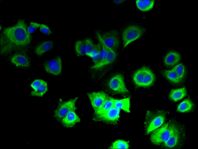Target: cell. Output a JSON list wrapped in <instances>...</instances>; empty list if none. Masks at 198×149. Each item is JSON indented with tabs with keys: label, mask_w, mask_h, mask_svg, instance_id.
Masks as SVG:
<instances>
[{
	"label": "cell",
	"mask_w": 198,
	"mask_h": 149,
	"mask_svg": "<svg viewBox=\"0 0 198 149\" xmlns=\"http://www.w3.org/2000/svg\"><path fill=\"white\" fill-rule=\"evenodd\" d=\"M119 114L120 110L114 107L103 113L94 115L93 119L107 124H115L119 120Z\"/></svg>",
	"instance_id": "cell-11"
},
{
	"label": "cell",
	"mask_w": 198,
	"mask_h": 149,
	"mask_svg": "<svg viewBox=\"0 0 198 149\" xmlns=\"http://www.w3.org/2000/svg\"><path fill=\"white\" fill-rule=\"evenodd\" d=\"M106 47L108 51L107 57L104 60L90 67V69L95 70L101 69L107 66L114 61L117 56V52L114 51L106 46Z\"/></svg>",
	"instance_id": "cell-17"
},
{
	"label": "cell",
	"mask_w": 198,
	"mask_h": 149,
	"mask_svg": "<svg viewBox=\"0 0 198 149\" xmlns=\"http://www.w3.org/2000/svg\"><path fill=\"white\" fill-rule=\"evenodd\" d=\"M181 59V56L179 53L175 51H171L165 56L164 63L167 67H171L178 64Z\"/></svg>",
	"instance_id": "cell-16"
},
{
	"label": "cell",
	"mask_w": 198,
	"mask_h": 149,
	"mask_svg": "<svg viewBox=\"0 0 198 149\" xmlns=\"http://www.w3.org/2000/svg\"><path fill=\"white\" fill-rule=\"evenodd\" d=\"M166 114L163 110L147 111L144 122L145 134L148 135L162 125L166 119Z\"/></svg>",
	"instance_id": "cell-3"
},
{
	"label": "cell",
	"mask_w": 198,
	"mask_h": 149,
	"mask_svg": "<svg viewBox=\"0 0 198 149\" xmlns=\"http://www.w3.org/2000/svg\"><path fill=\"white\" fill-rule=\"evenodd\" d=\"M100 45V42L94 44V48L89 56L92 59L94 64H97L98 63Z\"/></svg>",
	"instance_id": "cell-28"
},
{
	"label": "cell",
	"mask_w": 198,
	"mask_h": 149,
	"mask_svg": "<svg viewBox=\"0 0 198 149\" xmlns=\"http://www.w3.org/2000/svg\"><path fill=\"white\" fill-rule=\"evenodd\" d=\"M61 120V123L64 126L70 128L80 122V119L75 111H71L66 114Z\"/></svg>",
	"instance_id": "cell-18"
},
{
	"label": "cell",
	"mask_w": 198,
	"mask_h": 149,
	"mask_svg": "<svg viewBox=\"0 0 198 149\" xmlns=\"http://www.w3.org/2000/svg\"><path fill=\"white\" fill-rule=\"evenodd\" d=\"M75 50L77 56L86 55V46L85 39L79 40L76 42Z\"/></svg>",
	"instance_id": "cell-25"
},
{
	"label": "cell",
	"mask_w": 198,
	"mask_h": 149,
	"mask_svg": "<svg viewBox=\"0 0 198 149\" xmlns=\"http://www.w3.org/2000/svg\"><path fill=\"white\" fill-rule=\"evenodd\" d=\"M54 45L51 40H46L38 43L32 48L33 53L38 56H41L45 52L51 50Z\"/></svg>",
	"instance_id": "cell-15"
},
{
	"label": "cell",
	"mask_w": 198,
	"mask_h": 149,
	"mask_svg": "<svg viewBox=\"0 0 198 149\" xmlns=\"http://www.w3.org/2000/svg\"><path fill=\"white\" fill-rule=\"evenodd\" d=\"M113 98L108 96L101 106L94 112V115L103 113L114 107Z\"/></svg>",
	"instance_id": "cell-24"
},
{
	"label": "cell",
	"mask_w": 198,
	"mask_h": 149,
	"mask_svg": "<svg viewBox=\"0 0 198 149\" xmlns=\"http://www.w3.org/2000/svg\"><path fill=\"white\" fill-rule=\"evenodd\" d=\"M114 2L116 3H120L122 2L123 1H120V0H117V1H114Z\"/></svg>",
	"instance_id": "cell-32"
},
{
	"label": "cell",
	"mask_w": 198,
	"mask_h": 149,
	"mask_svg": "<svg viewBox=\"0 0 198 149\" xmlns=\"http://www.w3.org/2000/svg\"><path fill=\"white\" fill-rule=\"evenodd\" d=\"M187 95V90L184 87L177 89H172L169 94V97L171 101L176 102L181 100Z\"/></svg>",
	"instance_id": "cell-20"
},
{
	"label": "cell",
	"mask_w": 198,
	"mask_h": 149,
	"mask_svg": "<svg viewBox=\"0 0 198 149\" xmlns=\"http://www.w3.org/2000/svg\"><path fill=\"white\" fill-rule=\"evenodd\" d=\"M78 99V98L76 97L59 104L54 112V118L60 121L69 112L75 111L77 109L75 104Z\"/></svg>",
	"instance_id": "cell-10"
},
{
	"label": "cell",
	"mask_w": 198,
	"mask_h": 149,
	"mask_svg": "<svg viewBox=\"0 0 198 149\" xmlns=\"http://www.w3.org/2000/svg\"><path fill=\"white\" fill-rule=\"evenodd\" d=\"M108 87L113 94L126 96L129 93L126 86L124 77L121 74H117L111 77L108 82Z\"/></svg>",
	"instance_id": "cell-7"
},
{
	"label": "cell",
	"mask_w": 198,
	"mask_h": 149,
	"mask_svg": "<svg viewBox=\"0 0 198 149\" xmlns=\"http://www.w3.org/2000/svg\"><path fill=\"white\" fill-rule=\"evenodd\" d=\"M43 66L47 73L55 75H60L62 71V59L60 56H57L45 62Z\"/></svg>",
	"instance_id": "cell-12"
},
{
	"label": "cell",
	"mask_w": 198,
	"mask_h": 149,
	"mask_svg": "<svg viewBox=\"0 0 198 149\" xmlns=\"http://www.w3.org/2000/svg\"><path fill=\"white\" fill-rule=\"evenodd\" d=\"M86 41V55L90 56L94 46L92 40L90 38H87L85 39Z\"/></svg>",
	"instance_id": "cell-29"
},
{
	"label": "cell",
	"mask_w": 198,
	"mask_h": 149,
	"mask_svg": "<svg viewBox=\"0 0 198 149\" xmlns=\"http://www.w3.org/2000/svg\"><path fill=\"white\" fill-rule=\"evenodd\" d=\"M40 26V24L31 22L29 27L28 28V32L30 34L34 32Z\"/></svg>",
	"instance_id": "cell-30"
},
{
	"label": "cell",
	"mask_w": 198,
	"mask_h": 149,
	"mask_svg": "<svg viewBox=\"0 0 198 149\" xmlns=\"http://www.w3.org/2000/svg\"><path fill=\"white\" fill-rule=\"evenodd\" d=\"M32 36L28 32L26 20L19 19L16 23L4 27L0 36V54L7 55L17 51H25L30 46Z\"/></svg>",
	"instance_id": "cell-1"
},
{
	"label": "cell",
	"mask_w": 198,
	"mask_h": 149,
	"mask_svg": "<svg viewBox=\"0 0 198 149\" xmlns=\"http://www.w3.org/2000/svg\"><path fill=\"white\" fill-rule=\"evenodd\" d=\"M161 73L163 76L172 84H179L183 82L173 69L171 70H162Z\"/></svg>",
	"instance_id": "cell-19"
},
{
	"label": "cell",
	"mask_w": 198,
	"mask_h": 149,
	"mask_svg": "<svg viewBox=\"0 0 198 149\" xmlns=\"http://www.w3.org/2000/svg\"><path fill=\"white\" fill-rule=\"evenodd\" d=\"M40 30L41 32L45 34L50 35L52 34L48 27L43 24H40Z\"/></svg>",
	"instance_id": "cell-31"
},
{
	"label": "cell",
	"mask_w": 198,
	"mask_h": 149,
	"mask_svg": "<svg viewBox=\"0 0 198 149\" xmlns=\"http://www.w3.org/2000/svg\"><path fill=\"white\" fill-rule=\"evenodd\" d=\"M173 69L183 81L186 75V69L185 66L180 63L175 66Z\"/></svg>",
	"instance_id": "cell-26"
},
{
	"label": "cell",
	"mask_w": 198,
	"mask_h": 149,
	"mask_svg": "<svg viewBox=\"0 0 198 149\" xmlns=\"http://www.w3.org/2000/svg\"><path fill=\"white\" fill-rule=\"evenodd\" d=\"M129 147L128 142L118 140L114 142L109 147L111 149H127Z\"/></svg>",
	"instance_id": "cell-27"
},
{
	"label": "cell",
	"mask_w": 198,
	"mask_h": 149,
	"mask_svg": "<svg viewBox=\"0 0 198 149\" xmlns=\"http://www.w3.org/2000/svg\"><path fill=\"white\" fill-rule=\"evenodd\" d=\"M154 1V0H136V4L140 10L146 12L150 10L153 8Z\"/></svg>",
	"instance_id": "cell-23"
},
{
	"label": "cell",
	"mask_w": 198,
	"mask_h": 149,
	"mask_svg": "<svg viewBox=\"0 0 198 149\" xmlns=\"http://www.w3.org/2000/svg\"><path fill=\"white\" fill-rule=\"evenodd\" d=\"M31 87L34 90L31 93L32 95L37 97H42L48 90L47 82L41 79H36L31 84Z\"/></svg>",
	"instance_id": "cell-14"
},
{
	"label": "cell",
	"mask_w": 198,
	"mask_h": 149,
	"mask_svg": "<svg viewBox=\"0 0 198 149\" xmlns=\"http://www.w3.org/2000/svg\"><path fill=\"white\" fill-rule=\"evenodd\" d=\"M97 32L104 44L114 51L117 52L120 44L118 32L115 30Z\"/></svg>",
	"instance_id": "cell-8"
},
{
	"label": "cell",
	"mask_w": 198,
	"mask_h": 149,
	"mask_svg": "<svg viewBox=\"0 0 198 149\" xmlns=\"http://www.w3.org/2000/svg\"><path fill=\"white\" fill-rule=\"evenodd\" d=\"M195 104L189 98L186 99L180 103L177 108V112L181 113L188 112L193 111Z\"/></svg>",
	"instance_id": "cell-21"
},
{
	"label": "cell",
	"mask_w": 198,
	"mask_h": 149,
	"mask_svg": "<svg viewBox=\"0 0 198 149\" xmlns=\"http://www.w3.org/2000/svg\"><path fill=\"white\" fill-rule=\"evenodd\" d=\"M181 124L175 119H170L152 132L150 136L151 142L154 145L160 146L168 139Z\"/></svg>",
	"instance_id": "cell-2"
},
{
	"label": "cell",
	"mask_w": 198,
	"mask_h": 149,
	"mask_svg": "<svg viewBox=\"0 0 198 149\" xmlns=\"http://www.w3.org/2000/svg\"><path fill=\"white\" fill-rule=\"evenodd\" d=\"M9 60L15 67L22 69H27L31 65V60L26 52L17 51L10 54Z\"/></svg>",
	"instance_id": "cell-9"
},
{
	"label": "cell",
	"mask_w": 198,
	"mask_h": 149,
	"mask_svg": "<svg viewBox=\"0 0 198 149\" xmlns=\"http://www.w3.org/2000/svg\"><path fill=\"white\" fill-rule=\"evenodd\" d=\"M186 128L182 124L174 132L168 139L160 146L165 149H177L182 147L186 140Z\"/></svg>",
	"instance_id": "cell-5"
},
{
	"label": "cell",
	"mask_w": 198,
	"mask_h": 149,
	"mask_svg": "<svg viewBox=\"0 0 198 149\" xmlns=\"http://www.w3.org/2000/svg\"><path fill=\"white\" fill-rule=\"evenodd\" d=\"M133 82L138 87H148L155 81V76L149 68L144 66L136 70L133 75Z\"/></svg>",
	"instance_id": "cell-4"
},
{
	"label": "cell",
	"mask_w": 198,
	"mask_h": 149,
	"mask_svg": "<svg viewBox=\"0 0 198 149\" xmlns=\"http://www.w3.org/2000/svg\"><path fill=\"white\" fill-rule=\"evenodd\" d=\"M87 94L94 112L101 106L109 96L102 91L89 92Z\"/></svg>",
	"instance_id": "cell-13"
},
{
	"label": "cell",
	"mask_w": 198,
	"mask_h": 149,
	"mask_svg": "<svg viewBox=\"0 0 198 149\" xmlns=\"http://www.w3.org/2000/svg\"><path fill=\"white\" fill-rule=\"evenodd\" d=\"M130 97L121 100H117L113 98L114 106L119 110L122 109L124 111L129 113Z\"/></svg>",
	"instance_id": "cell-22"
},
{
	"label": "cell",
	"mask_w": 198,
	"mask_h": 149,
	"mask_svg": "<svg viewBox=\"0 0 198 149\" xmlns=\"http://www.w3.org/2000/svg\"><path fill=\"white\" fill-rule=\"evenodd\" d=\"M145 29L137 25H131L126 27L122 33L123 48L140 37L145 32Z\"/></svg>",
	"instance_id": "cell-6"
}]
</instances>
